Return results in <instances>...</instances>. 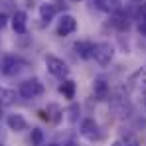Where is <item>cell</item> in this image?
<instances>
[{"instance_id":"obj_8","label":"cell","mask_w":146,"mask_h":146,"mask_svg":"<svg viewBox=\"0 0 146 146\" xmlns=\"http://www.w3.org/2000/svg\"><path fill=\"white\" fill-rule=\"evenodd\" d=\"M73 49H75V53H77L81 59H89V57H93L95 44H91V42H87V40H79V42L73 44Z\"/></svg>"},{"instance_id":"obj_19","label":"cell","mask_w":146,"mask_h":146,"mask_svg":"<svg viewBox=\"0 0 146 146\" xmlns=\"http://www.w3.org/2000/svg\"><path fill=\"white\" fill-rule=\"evenodd\" d=\"M67 113H69V121L75 122V121H77V113H79V107H77V105H71Z\"/></svg>"},{"instance_id":"obj_3","label":"cell","mask_w":146,"mask_h":146,"mask_svg":"<svg viewBox=\"0 0 146 146\" xmlns=\"http://www.w3.org/2000/svg\"><path fill=\"white\" fill-rule=\"evenodd\" d=\"M46 67H48V71L51 73L53 77H57V79H67V75H69L67 63H65L63 59L55 57V55H48V57H46Z\"/></svg>"},{"instance_id":"obj_21","label":"cell","mask_w":146,"mask_h":146,"mask_svg":"<svg viewBox=\"0 0 146 146\" xmlns=\"http://www.w3.org/2000/svg\"><path fill=\"white\" fill-rule=\"evenodd\" d=\"M61 146H77V142L75 140H67V142H63Z\"/></svg>"},{"instance_id":"obj_10","label":"cell","mask_w":146,"mask_h":146,"mask_svg":"<svg viewBox=\"0 0 146 146\" xmlns=\"http://www.w3.org/2000/svg\"><path fill=\"white\" fill-rule=\"evenodd\" d=\"M26 24H28L26 12L18 10V12L12 16V28H14V32H16V34H26Z\"/></svg>"},{"instance_id":"obj_13","label":"cell","mask_w":146,"mask_h":146,"mask_svg":"<svg viewBox=\"0 0 146 146\" xmlns=\"http://www.w3.org/2000/svg\"><path fill=\"white\" fill-rule=\"evenodd\" d=\"M113 26L117 28V30H128V18H126V14L122 12V10H117L115 14H113Z\"/></svg>"},{"instance_id":"obj_2","label":"cell","mask_w":146,"mask_h":146,"mask_svg":"<svg viewBox=\"0 0 146 146\" xmlns=\"http://www.w3.org/2000/svg\"><path fill=\"white\" fill-rule=\"evenodd\" d=\"M44 93V83L40 79H26L24 83H20L18 87V95L22 99H36Z\"/></svg>"},{"instance_id":"obj_15","label":"cell","mask_w":146,"mask_h":146,"mask_svg":"<svg viewBox=\"0 0 146 146\" xmlns=\"http://www.w3.org/2000/svg\"><path fill=\"white\" fill-rule=\"evenodd\" d=\"M59 91H61V93H63L67 99H73V97H75V81H71V79H65V81L61 83Z\"/></svg>"},{"instance_id":"obj_24","label":"cell","mask_w":146,"mask_h":146,"mask_svg":"<svg viewBox=\"0 0 146 146\" xmlns=\"http://www.w3.org/2000/svg\"><path fill=\"white\" fill-rule=\"evenodd\" d=\"M142 101H144V105H146V95H144V97H142Z\"/></svg>"},{"instance_id":"obj_11","label":"cell","mask_w":146,"mask_h":146,"mask_svg":"<svg viewBox=\"0 0 146 146\" xmlns=\"http://www.w3.org/2000/svg\"><path fill=\"white\" fill-rule=\"evenodd\" d=\"M55 14H57V8H55V4H51V2H44V4H40V18L49 24L53 18H55Z\"/></svg>"},{"instance_id":"obj_16","label":"cell","mask_w":146,"mask_h":146,"mask_svg":"<svg viewBox=\"0 0 146 146\" xmlns=\"http://www.w3.org/2000/svg\"><path fill=\"white\" fill-rule=\"evenodd\" d=\"M30 140H32V146H42L44 144V132H42L40 128H32Z\"/></svg>"},{"instance_id":"obj_27","label":"cell","mask_w":146,"mask_h":146,"mask_svg":"<svg viewBox=\"0 0 146 146\" xmlns=\"http://www.w3.org/2000/svg\"><path fill=\"white\" fill-rule=\"evenodd\" d=\"M0 146H2V144H0Z\"/></svg>"},{"instance_id":"obj_1","label":"cell","mask_w":146,"mask_h":146,"mask_svg":"<svg viewBox=\"0 0 146 146\" xmlns=\"http://www.w3.org/2000/svg\"><path fill=\"white\" fill-rule=\"evenodd\" d=\"M93 57H95V61L101 67H107V65H111V61L115 57V48L109 42H99V44H95Z\"/></svg>"},{"instance_id":"obj_5","label":"cell","mask_w":146,"mask_h":146,"mask_svg":"<svg viewBox=\"0 0 146 146\" xmlns=\"http://www.w3.org/2000/svg\"><path fill=\"white\" fill-rule=\"evenodd\" d=\"M81 136L83 138H87V140H91V142H95V140H101V128H99V124L93 119H85V121L81 122Z\"/></svg>"},{"instance_id":"obj_25","label":"cell","mask_w":146,"mask_h":146,"mask_svg":"<svg viewBox=\"0 0 146 146\" xmlns=\"http://www.w3.org/2000/svg\"><path fill=\"white\" fill-rule=\"evenodd\" d=\"M71 2H81V0H71Z\"/></svg>"},{"instance_id":"obj_26","label":"cell","mask_w":146,"mask_h":146,"mask_svg":"<svg viewBox=\"0 0 146 146\" xmlns=\"http://www.w3.org/2000/svg\"><path fill=\"white\" fill-rule=\"evenodd\" d=\"M134 2H142V0H134Z\"/></svg>"},{"instance_id":"obj_9","label":"cell","mask_w":146,"mask_h":146,"mask_svg":"<svg viewBox=\"0 0 146 146\" xmlns=\"http://www.w3.org/2000/svg\"><path fill=\"white\" fill-rule=\"evenodd\" d=\"M6 122H8V128H10V130H14V132H22V130H26V128H28L26 119L22 117V115H18V113L10 115V117L6 119Z\"/></svg>"},{"instance_id":"obj_18","label":"cell","mask_w":146,"mask_h":146,"mask_svg":"<svg viewBox=\"0 0 146 146\" xmlns=\"http://www.w3.org/2000/svg\"><path fill=\"white\" fill-rule=\"evenodd\" d=\"M91 2H93V6L99 8V10H103V12H111V6H107L105 0H91Z\"/></svg>"},{"instance_id":"obj_12","label":"cell","mask_w":146,"mask_h":146,"mask_svg":"<svg viewBox=\"0 0 146 146\" xmlns=\"http://www.w3.org/2000/svg\"><path fill=\"white\" fill-rule=\"evenodd\" d=\"M46 113H48V121L53 122V124H57V122L61 121V117H63V109L57 103H49L48 107H46Z\"/></svg>"},{"instance_id":"obj_14","label":"cell","mask_w":146,"mask_h":146,"mask_svg":"<svg viewBox=\"0 0 146 146\" xmlns=\"http://www.w3.org/2000/svg\"><path fill=\"white\" fill-rule=\"evenodd\" d=\"M14 101H16V91L0 87V107H10Z\"/></svg>"},{"instance_id":"obj_4","label":"cell","mask_w":146,"mask_h":146,"mask_svg":"<svg viewBox=\"0 0 146 146\" xmlns=\"http://www.w3.org/2000/svg\"><path fill=\"white\" fill-rule=\"evenodd\" d=\"M22 59L20 57H16V55H4L2 57V63H0V71L4 73V75H8V77H14V75H18V73L22 71Z\"/></svg>"},{"instance_id":"obj_17","label":"cell","mask_w":146,"mask_h":146,"mask_svg":"<svg viewBox=\"0 0 146 146\" xmlns=\"http://www.w3.org/2000/svg\"><path fill=\"white\" fill-rule=\"evenodd\" d=\"M138 32L146 36V6L142 8V12H140V18H138Z\"/></svg>"},{"instance_id":"obj_22","label":"cell","mask_w":146,"mask_h":146,"mask_svg":"<svg viewBox=\"0 0 146 146\" xmlns=\"http://www.w3.org/2000/svg\"><path fill=\"white\" fill-rule=\"evenodd\" d=\"M111 146H124V144H122V142H119V140H117V142H113V144H111Z\"/></svg>"},{"instance_id":"obj_7","label":"cell","mask_w":146,"mask_h":146,"mask_svg":"<svg viewBox=\"0 0 146 146\" xmlns=\"http://www.w3.org/2000/svg\"><path fill=\"white\" fill-rule=\"evenodd\" d=\"M93 93H95V99H97V101H107V99H109L111 87H109V83H107L105 77H97V79H95Z\"/></svg>"},{"instance_id":"obj_23","label":"cell","mask_w":146,"mask_h":146,"mask_svg":"<svg viewBox=\"0 0 146 146\" xmlns=\"http://www.w3.org/2000/svg\"><path fill=\"white\" fill-rule=\"evenodd\" d=\"M42 146H57V144H42Z\"/></svg>"},{"instance_id":"obj_20","label":"cell","mask_w":146,"mask_h":146,"mask_svg":"<svg viewBox=\"0 0 146 146\" xmlns=\"http://www.w3.org/2000/svg\"><path fill=\"white\" fill-rule=\"evenodd\" d=\"M6 24H8V16H6L4 12H0V30H4Z\"/></svg>"},{"instance_id":"obj_6","label":"cell","mask_w":146,"mask_h":146,"mask_svg":"<svg viewBox=\"0 0 146 146\" xmlns=\"http://www.w3.org/2000/svg\"><path fill=\"white\" fill-rule=\"evenodd\" d=\"M75 30H77V20L73 18L71 14H63L61 20H59V24H57V36L65 38V36L73 34Z\"/></svg>"}]
</instances>
